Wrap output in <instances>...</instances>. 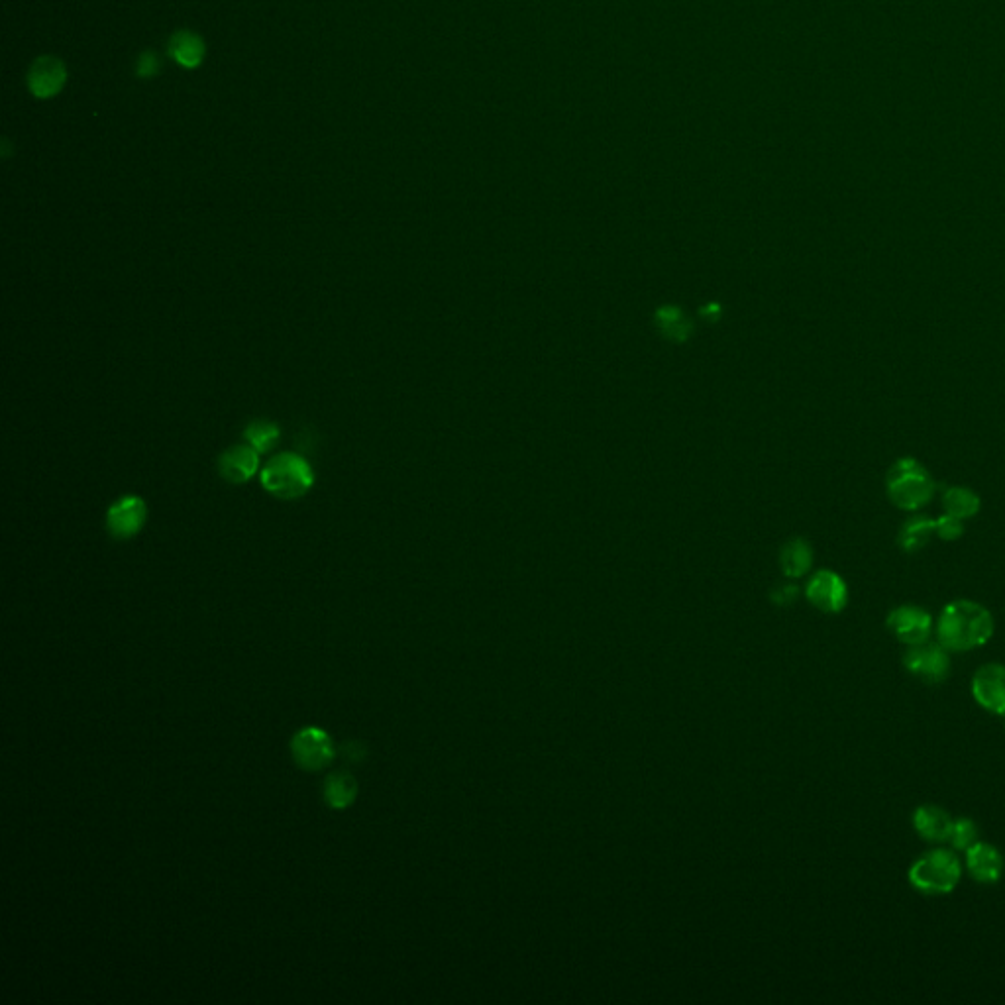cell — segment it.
I'll use <instances>...</instances> for the list:
<instances>
[{
    "label": "cell",
    "instance_id": "obj_1",
    "mask_svg": "<svg viewBox=\"0 0 1005 1005\" xmlns=\"http://www.w3.org/2000/svg\"><path fill=\"white\" fill-rule=\"evenodd\" d=\"M994 635V617L980 603L958 599L949 603L939 617V642L954 652H966L984 646Z\"/></svg>",
    "mask_w": 1005,
    "mask_h": 1005
},
{
    "label": "cell",
    "instance_id": "obj_2",
    "mask_svg": "<svg viewBox=\"0 0 1005 1005\" xmlns=\"http://www.w3.org/2000/svg\"><path fill=\"white\" fill-rule=\"evenodd\" d=\"M265 491L277 499H299L315 485V472L311 464L293 452L273 456L262 470Z\"/></svg>",
    "mask_w": 1005,
    "mask_h": 1005
},
{
    "label": "cell",
    "instance_id": "obj_3",
    "mask_svg": "<svg viewBox=\"0 0 1005 1005\" xmlns=\"http://www.w3.org/2000/svg\"><path fill=\"white\" fill-rule=\"evenodd\" d=\"M886 491L901 511H919L931 501L935 481L917 460L901 458L886 476Z\"/></svg>",
    "mask_w": 1005,
    "mask_h": 1005
},
{
    "label": "cell",
    "instance_id": "obj_4",
    "mask_svg": "<svg viewBox=\"0 0 1005 1005\" xmlns=\"http://www.w3.org/2000/svg\"><path fill=\"white\" fill-rule=\"evenodd\" d=\"M960 862L953 850L935 848L917 858L909 870V882L923 894H949L960 882Z\"/></svg>",
    "mask_w": 1005,
    "mask_h": 1005
},
{
    "label": "cell",
    "instance_id": "obj_5",
    "mask_svg": "<svg viewBox=\"0 0 1005 1005\" xmlns=\"http://www.w3.org/2000/svg\"><path fill=\"white\" fill-rule=\"evenodd\" d=\"M903 664L909 674L919 678L925 684H941L951 674V658L949 650L939 642H921L909 646L903 654Z\"/></svg>",
    "mask_w": 1005,
    "mask_h": 1005
},
{
    "label": "cell",
    "instance_id": "obj_6",
    "mask_svg": "<svg viewBox=\"0 0 1005 1005\" xmlns=\"http://www.w3.org/2000/svg\"><path fill=\"white\" fill-rule=\"evenodd\" d=\"M291 752L299 768L305 772H320L328 768L336 756L332 739L317 727H305L291 741Z\"/></svg>",
    "mask_w": 1005,
    "mask_h": 1005
},
{
    "label": "cell",
    "instance_id": "obj_7",
    "mask_svg": "<svg viewBox=\"0 0 1005 1005\" xmlns=\"http://www.w3.org/2000/svg\"><path fill=\"white\" fill-rule=\"evenodd\" d=\"M148 519L146 501L136 495H126L110 505L106 513V529L116 540H128L144 529Z\"/></svg>",
    "mask_w": 1005,
    "mask_h": 1005
},
{
    "label": "cell",
    "instance_id": "obj_8",
    "mask_svg": "<svg viewBox=\"0 0 1005 1005\" xmlns=\"http://www.w3.org/2000/svg\"><path fill=\"white\" fill-rule=\"evenodd\" d=\"M888 629L900 642L915 646L927 642L933 631L931 615L917 605H901L888 615Z\"/></svg>",
    "mask_w": 1005,
    "mask_h": 1005
},
{
    "label": "cell",
    "instance_id": "obj_9",
    "mask_svg": "<svg viewBox=\"0 0 1005 1005\" xmlns=\"http://www.w3.org/2000/svg\"><path fill=\"white\" fill-rule=\"evenodd\" d=\"M805 595L823 613H841L848 603L847 583L831 570L817 572L807 583Z\"/></svg>",
    "mask_w": 1005,
    "mask_h": 1005
},
{
    "label": "cell",
    "instance_id": "obj_10",
    "mask_svg": "<svg viewBox=\"0 0 1005 1005\" xmlns=\"http://www.w3.org/2000/svg\"><path fill=\"white\" fill-rule=\"evenodd\" d=\"M972 695L980 707L994 715H1005V666L986 664L972 680Z\"/></svg>",
    "mask_w": 1005,
    "mask_h": 1005
},
{
    "label": "cell",
    "instance_id": "obj_11",
    "mask_svg": "<svg viewBox=\"0 0 1005 1005\" xmlns=\"http://www.w3.org/2000/svg\"><path fill=\"white\" fill-rule=\"evenodd\" d=\"M67 79V71L61 59L53 55H44L32 63L30 73H28V89L34 97L38 99H52L55 97Z\"/></svg>",
    "mask_w": 1005,
    "mask_h": 1005
},
{
    "label": "cell",
    "instance_id": "obj_12",
    "mask_svg": "<svg viewBox=\"0 0 1005 1005\" xmlns=\"http://www.w3.org/2000/svg\"><path fill=\"white\" fill-rule=\"evenodd\" d=\"M260 468V452L250 444L228 448L218 460V472L232 485L248 483Z\"/></svg>",
    "mask_w": 1005,
    "mask_h": 1005
},
{
    "label": "cell",
    "instance_id": "obj_13",
    "mask_svg": "<svg viewBox=\"0 0 1005 1005\" xmlns=\"http://www.w3.org/2000/svg\"><path fill=\"white\" fill-rule=\"evenodd\" d=\"M968 872L980 884H996L1004 874V856L988 843H976L966 850Z\"/></svg>",
    "mask_w": 1005,
    "mask_h": 1005
},
{
    "label": "cell",
    "instance_id": "obj_14",
    "mask_svg": "<svg viewBox=\"0 0 1005 1005\" xmlns=\"http://www.w3.org/2000/svg\"><path fill=\"white\" fill-rule=\"evenodd\" d=\"M915 831L921 839L931 843L949 841L953 833L954 821L943 807L937 805H921L913 815Z\"/></svg>",
    "mask_w": 1005,
    "mask_h": 1005
},
{
    "label": "cell",
    "instance_id": "obj_15",
    "mask_svg": "<svg viewBox=\"0 0 1005 1005\" xmlns=\"http://www.w3.org/2000/svg\"><path fill=\"white\" fill-rule=\"evenodd\" d=\"M205 42L195 34L187 30H179L171 36L169 40V53L171 57L185 69H195L203 63L205 59Z\"/></svg>",
    "mask_w": 1005,
    "mask_h": 1005
},
{
    "label": "cell",
    "instance_id": "obj_16",
    "mask_svg": "<svg viewBox=\"0 0 1005 1005\" xmlns=\"http://www.w3.org/2000/svg\"><path fill=\"white\" fill-rule=\"evenodd\" d=\"M358 797V782L348 772H334L324 780V801L332 809H346Z\"/></svg>",
    "mask_w": 1005,
    "mask_h": 1005
},
{
    "label": "cell",
    "instance_id": "obj_17",
    "mask_svg": "<svg viewBox=\"0 0 1005 1005\" xmlns=\"http://www.w3.org/2000/svg\"><path fill=\"white\" fill-rule=\"evenodd\" d=\"M943 507H945L947 515L956 517L960 521H966V519H972L974 515H978L982 503H980V497L972 489L954 485V487L945 489Z\"/></svg>",
    "mask_w": 1005,
    "mask_h": 1005
},
{
    "label": "cell",
    "instance_id": "obj_18",
    "mask_svg": "<svg viewBox=\"0 0 1005 1005\" xmlns=\"http://www.w3.org/2000/svg\"><path fill=\"white\" fill-rule=\"evenodd\" d=\"M780 564H782V570L786 576L790 578H801L809 572L811 564H813V550L811 546L801 540V538H795V540H790L784 548H782V554H780Z\"/></svg>",
    "mask_w": 1005,
    "mask_h": 1005
},
{
    "label": "cell",
    "instance_id": "obj_19",
    "mask_svg": "<svg viewBox=\"0 0 1005 1005\" xmlns=\"http://www.w3.org/2000/svg\"><path fill=\"white\" fill-rule=\"evenodd\" d=\"M654 320H656V326L660 328V332L668 340H674V342H686L689 334H691V330H693L691 320L678 307H662V309H658L654 313Z\"/></svg>",
    "mask_w": 1005,
    "mask_h": 1005
},
{
    "label": "cell",
    "instance_id": "obj_20",
    "mask_svg": "<svg viewBox=\"0 0 1005 1005\" xmlns=\"http://www.w3.org/2000/svg\"><path fill=\"white\" fill-rule=\"evenodd\" d=\"M935 534V519H925V517H915L907 521L900 530L898 544L903 552H919Z\"/></svg>",
    "mask_w": 1005,
    "mask_h": 1005
},
{
    "label": "cell",
    "instance_id": "obj_21",
    "mask_svg": "<svg viewBox=\"0 0 1005 1005\" xmlns=\"http://www.w3.org/2000/svg\"><path fill=\"white\" fill-rule=\"evenodd\" d=\"M244 438H246V444L256 448L260 454H265L277 446L281 432H279L277 424L269 423V421H254L246 426Z\"/></svg>",
    "mask_w": 1005,
    "mask_h": 1005
},
{
    "label": "cell",
    "instance_id": "obj_22",
    "mask_svg": "<svg viewBox=\"0 0 1005 1005\" xmlns=\"http://www.w3.org/2000/svg\"><path fill=\"white\" fill-rule=\"evenodd\" d=\"M951 845L954 850H968L972 845L978 843V827L970 819H958L954 821L953 833H951Z\"/></svg>",
    "mask_w": 1005,
    "mask_h": 1005
},
{
    "label": "cell",
    "instance_id": "obj_23",
    "mask_svg": "<svg viewBox=\"0 0 1005 1005\" xmlns=\"http://www.w3.org/2000/svg\"><path fill=\"white\" fill-rule=\"evenodd\" d=\"M964 532V527H962V521L956 519V517H951V515H943L939 519H935V534L941 536L943 540H956L960 538Z\"/></svg>",
    "mask_w": 1005,
    "mask_h": 1005
},
{
    "label": "cell",
    "instance_id": "obj_24",
    "mask_svg": "<svg viewBox=\"0 0 1005 1005\" xmlns=\"http://www.w3.org/2000/svg\"><path fill=\"white\" fill-rule=\"evenodd\" d=\"M159 71V57L154 52L142 53L138 59V77H154Z\"/></svg>",
    "mask_w": 1005,
    "mask_h": 1005
},
{
    "label": "cell",
    "instance_id": "obj_25",
    "mask_svg": "<svg viewBox=\"0 0 1005 1005\" xmlns=\"http://www.w3.org/2000/svg\"><path fill=\"white\" fill-rule=\"evenodd\" d=\"M342 748H344V756H346L350 762H362V760L366 758V754H368L366 744H362L360 741L344 742V744H342Z\"/></svg>",
    "mask_w": 1005,
    "mask_h": 1005
}]
</instances>
